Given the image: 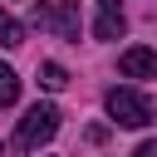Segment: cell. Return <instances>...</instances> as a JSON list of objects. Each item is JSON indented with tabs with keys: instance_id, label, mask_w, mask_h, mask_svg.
<instances>
[{
	"instance_id": "obj_1",
	"label": "cell",
	"mask_w": 157,
	"mask_h": 157,
	"mask_svg": "<svg viewBox=\"0 0 157 157\" xmlns=\"http://www.w3.org/2000/svg\"><path fill=\"white\" fill-rule=\"evenodd\" d=\"M29 25H34V29H49L54 39H69V44H78V29H83L74 0H34Z\"/></svg>"
},
{
	"instance_id": "obj_2",
	"label": "cell",
	"mask_w": 157,
	"mask_h": 157,
	"mask_svg": "<svg viewBox=\"0 0 157 157\" xmlns=\"http://www.w3.org/2000/svg\"><path fill=\"white\" fill-rule=\"evenodd\" d=\"M54 132H59V108L54 103H34L15 128V152H39Z\"/></svg>"
},
{
	"instance_id": "obj_3",
	"label": "cell",
	"mask_w": 157,
	"mask_h": 157,
	"mask_svg": "<svg viewBox=\"0 0 157 157\" xmlns=\"http://www.w3.org/2000/svg\"><path fill=\"white\" fill-rule=\"evenodd\" d=\"M103 108H108V118H113L118 128H142V123H152V98L137 93V88H108Z\"/></svg>"
},
{
	"instance_id": "obj_4",
	"label": "cell",
	"mask_w": 157,
	"mask_h": 157,
	"mask_svg": "<svg viewBox=\"0 0 157 157\" xmlns=\"http://www.w3.org/2000/svg\"><path fill=\"white\" fill-rule=\"evenodd\" d=\"M118 74L123 78H157V54L152 49H123L118 54Z\"/></svg>"
},
{
	"instance_id": "obj_5",
	"label": "cell",
	"mask_w": 157,
	"mask_h": 157,
	"mask_svg": "<svg viewBox=\"0 0 157 157\" xmlns=\"http://www.w3.org/2000/svg\"><path fill=\"white\" fill-rule=\"evenodd\" d=\"M123 29H128V15H123V5H118V0H98L93 34H98V39H123Z\"/></svg>"
},
{
	"instance_id": "obj_6",
	"label": "cell",
	"mask_w": 157,
	"mask_h": 157,
	"mask_svg": "<svg viewBox=\"0 0 157 157\" xmlns=\"http://www.w3.org/2000/svg\"><path fill=\"white\" fill-rule=\"evenodd\" d=\"M0 44H5V49H20V44H25V25H20L10 10H0Z\"/></svg>"
},
{
	"instance_id": "obj_7",
	"label": "cell",
	"mask_w": 157,
	"mask_h": 157,
	"mask_svg": "<svg viewBox=\"0 0 157 157\" xmlns=\"http://www.w3.org/2000/svg\"><path fill=\"white\" fill-rule=\"evenodd\" d=\"M15 98H20V74L10 64H0V108H10Z\"/></svg>"
},
{
	"instance_id": "obj_8",
	"label": "cell",
	"mask_w": 157,
	"mask_h": 157,
	"mask_svg": "<svg viewBox=\"0 0 157 157\" xmlns=\"http://www.w3.org/2000/svg\"><path fill=\"white\" fill-rule=\"evenodd\" d=\"M39 83H44L49 93H59V88L69 83V74H64V64H54V59H49V64H39Z\"/></svg>"
},
{
	"instance_id": "obj_9",
	"label": "cell",
	"mask_w": 157,
	"mask_h": 157,
	"mask_svg": "<svg viewBox=\"0 0 157 157\" xmlns=\"http://www.w3.org/2000/svg\"><path fill=\"white\" fill-rule=\"evenodd\" d=\"M132 157H157V137H152V142H142V147H137Z\"/></svg>"
},
{
	"instance_id": "obj_10",
	"label": "cell",
	"mask_w": 157,
	"mask_h": 157,
	"mask_svg": "<svg viewBox=\"0 0 157 157\" xmlns=\"http://www.w3.org/2000/svg\"><path fill=\"white\" fill-rule=\"evenodd\" d=\"M0 157H5V147H0Z\"/></svg>"
}]
</instances>
